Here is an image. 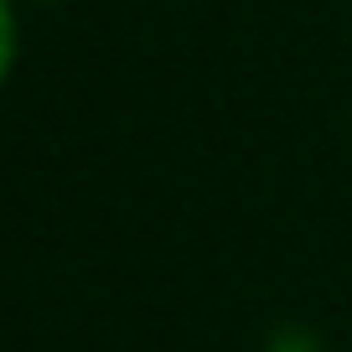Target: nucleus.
<instances>
[{"mask_svg":"<svg viewBox=\"0 0 352 352\" xmlns=\"http://www.w3.org/2000/svg\"><path fill=\"white\" fill-rule=\"evenodd\" d=\"M26 6H63V0H26Z\"/></svg>","mask_w":352,"mask_h":352,"instance_id":"2","label":"nucleus"},{"mask_svg":"<svg viewBox=\"0 0 352 352\" xmlns=\"http://www.w3.org/2000/svg\"><path fill=\"white\" fill-rule=\"evenodd\" d=\"M21 0H0V88L11 83L16 57H21Z\"/></svg>","mask_w":352,"mask_h":352,"instance_id":"1","label":"nucleus"},{"mask_svg":"<svg viewBox=\"0 0 352 352\" xmlns=\"http://www.w3.org/2000/svg\"><path fill=\"white\" fill-rule=\"evenodd\" d=\"M280 352H316V347H280Z\"/></svg>","mask_w":352,"mask_h":352,"instance_id":"3","label":"nucleus"}]
</instances>
